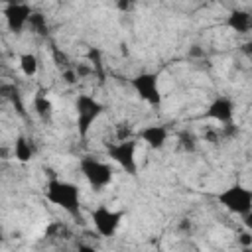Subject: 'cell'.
Segmentation results:
<instances>
[{"mask_svg":"<svg viewBox=\"0 0 252 252\" xmlns=\"http://www.w3.org/2000/svg\"><path fill=\"white\" fill-rule=\"evenodd\" d=\"M73 69H75V73H77L79 79H81V77H87V75L93 73V67H89V65H85V63H79V65L73 67Z\"/></svg>","mask_w":252,"mask_h":252,"instance_id":"ac0fdd59","label":"cell"},{"mask_svg":"<svg viewBox=\"0 0 252 252\" xmlns=\"http://www.w3.org/2000/svg\"><path fill=\"white\" fill-rule=\"evenodd\" d=\"M122 217H124V215H122L120 211L108 209L106 205H98V207L93 211V215H91L96 232H98L100 236H104V238H110V236L116 234Z\"/></svg>","mask_w":252,"mask_h":252,"instance_id":"5b68a950","label":"cell"},{"mask_svg":"<svg viewBox=\"0 0 252 252\" xmlns=\"http://www.w3.org/2000/svg\"><path fill=\"white\" fill-rule=\"evenodd\" d=\"M118 8H120V10H128L130 4H128V2H118Z\"/></svg>","mask_w":252,"mask_h":252,"instance_id":"603a6c76","label":"cell"},{"mask_svg":"<svg viewBox=\"0 0 252 252\" xmlns=\"http://www.w3.org/2000/svg\"><path fill=\"white\" fill-rule=\"evenodd\" d=\"M77 252H96V248H93V246H89V244H79Z\"/></svg>","mask_w":252,"mask_h":252,"instance_id":"44dd1931","label":"cell"},{"mask_svg":"<svg viewBox=\"0 0 252 252\" xmlns=\"http://www.w3.org/2000/svg\"><path fill=\"white\" fill-rule=\"evenodd\" d=\"M102 104L89 96V94H79L77 98V130H79V136L85 138L91 130V126L94 124V120L102 114Z\"/></svg>","mask_w":252,"mask_h":252,"instance_id":"277c9868","label":"cell"},{"mask_svg":"<svg viewBox=\"0 0 252 252\" xmlns=\"http://www.w3.org/2000/svg\"><path fill=\"white\" fill-rule=\"evenodd\" d=\"M132 87L138 93V96L142 100H146L152 106H159L161 104V93H159V83H158V75L154 73H140L132 79Z\"/></svg>","mask_w":252,"mask_h":252,"instance_id":"52a82bcc","label":"cell"},{"mask_svg":"<svg viewBox=\"0 0 252 252\" xmlns=\"http://www.w3.org/2000/svg\"><path fill=\"white\" fill-rule=\"evenodd\" d=\"M181 142H183V148H185L187 152H193V150H195V138H193V136H187V134H185V136L181 138Z\"/></svg>","mask_w":252,"mask_h":252,"instance_id":"ffe728a7","label":"cell"},{"mask_svg":"<svg viewBox=\"0 0 252 252\" xmlns=\"http://www.w3.org/2000/svg\"><path fill=\"white\" fill-rule=\"evenodd\" d=\"M20 69L26 77H33L39 69V59L33 53H22L20 55Z\"/></svg>","mask_w":252,"mask_h":252,"instance_id":"4fadbf2b","label":"cell"},{"mask_svg":"<svg viewBox=\"0 0 252 252\" xmlns=\"http://www.w3.org/2000/svg\"><path fill=\"white\" fill-rule=\"evenodd\" d=\"M124 140H132V128L128 122H120L116 126V142H124Z\"/></svg>","mask_w":252,"mask_h":252,"instance_id":"2e32d148","label":"cell"},{"mask_svg":"<svg viewBox=\"0 0 252 252\" xmlns=\"http://www.w3.org/2000/svg\"><path fill=\"white\" fill-rule=\"evenodd\" d=\"M106 152L110 159H114L126 173H136V140H124V142H114L106 146Z\"/></svg>","mask_w":252,"mask_h":252,"instance_id":"8992f818","label":"cell"},{"mask_svg":"<svg viewBox=\"0 0 252 252\" xmlns=\"http://www.w3.org/2000/svg\"><path fill=\"white\" fill-rule=\"evenodd\" d=\"M28 26H30L33 32H37V33H45V30H47V20H45L43 14L32 12V16H30V20H28Z\"/></svg>","mask_w":252,"mask_h":252,"instance_id":"9a60e30c","label":"cell"},{"mask_svg":"<svg viewBox=\"0 0 252 252\" xmlns=\"http://www.w3.org/2000/svg\"><path fill=\"white\" fill-rule=\"evenodd\" d=\"M217 201L232 215L238 217H248L252 211V189H248L246 185L234 183L230 187H226L224 191H220L217 195Z\"/></svg>","mask_w":252,"mask_h":252,"instance_id":"7a4b0ae2","label":"cell"},{"mask_svg":"<svg viewBox=\"0 0 252 252\" xmlns=\"http://www.w3.org/2000/svg\"><path fill=\"white\" fill-rule=\"evenodd\" d=\"M238 242L242 244V248H250V246H252V234H250V230H244V232L238 236Z\"/></svg>","mask_w":252,"mask_h":252,"instance_id":"d6986e66","label":"cell"},{"mask_svg":"<svg viewBox=\"0 0 252 252\" xmlns=\"http://www.w3.org/2000/svg\"><path fill=\"white\" fill-rule=\"evenodd\" d=\"M33 110H35V114H39L41 118H47V116H51V112H53V104H51V100H49L43 93H39V94L33 96Z\"/></svg>","mask_w":252,"mask_h":252,"instance_id":"5bb4252c","label":"cell"},{"mask_svg":"<svg viewBox=\"0 0 252 252\" xmlns=\"http://www.w3.org/2000/svg\"><path fill=\"white\" fill-rule=\"evenodd\" d=\"M45 197L49 203L61 207L65 213L71 217L79 215V205H81V191L75 183L71 181H61L57 177H51L45 185Z\"/></svg>","mask_w":252,"mask_h":252,"instance_id":"6da1fadb","label":"cell"},{"mask_svg":"<svg viewBox=\"0 0 252 252\" xmlns=\"http://www.w3.org/2000/svg\"><path fill=\"white\" fill-rule=\"evenodd\" d=\"M0 158H2V159H8V158H12V152L6 150V148H0Z\"/></svg>","mask_w":252,"mask_h":252,"instance_id":"7402d4cb","label":"cell"},{"mask_svg":"<svg viewBox=\"0 0 252 252\" xmlns=\"http://www.w3.org/2000/svg\"><path fill=\"white\" fill-rule=\"evenodd\" d=\"M12 158H16L20 163H28L33 158V148H32V144L28 142L26 136H18L16 138L14 148H12Z\"/></svg>","mask_w":252,"mask_h":252,"instance_id":"7c38bea8","label":"cell"},{"mask_svg":"<svg viewBox=\"0 0 252 252\" xmlns=\"http://www.w3.org/2000/svg\"><path fill=\"white\" fill-rule=\"evenodd\" d=\"M61 77H63V81H65L67 85H75V83H77V79H79V77H77V73H75V69H71V67H69V69H65V71L61 73Z\"/></svg>","mask_w":252,"mask_h":252,"instance_id":"e0dca14e","label":"cell"},{"mask_svg":"<svg viewBox=\"0 0 252 252\" xmlns=\"http://www.w3.org/2000/svg\"><path fill=\"white\" fill-rule=\"evenodd\" d=\"M207 116L220 122V124H230L232 116H234V104L228 96H217L209 108H207Z\"/></svg>","mask_w":252,"mask_h":252,"instance_id":"9c48e42d","label":"cell"},{"mask_svg":"<svg viewBox=\"0 0 252 252\" xmlns=\"http://www.w3.org/2000/svg\"><path fill=\"white\" fill-rule=\"evenodd\" d=\"M0 53H2V51H0Z\"/></svg>","mask_w":252,"mask_h":252,"instance_id":"cb8c5ba5","label":"cell"},{"mask_svg":"<svg viewBox=\"0 0 252 252\" xmlns=\"http://www.w3.org/2000/svg\"><path fill=\"white\" fill-rule=\"evenodd\" d=\"M226 26L232 30V32H238V33H246L252 26V20H250V14L244 12V10H234L226 16Z\"/></svg>","mask_w":252,"mask_h":252,"instance_id":"8fae6325","label":"cell"},{"mask_svg":"<svg viewBox=\"0 0 252 252\" xmlns=\"http://www.w3.org/2000/svg\"><path fill=\"white\" fill-rule=\"evenodd\" d=\"M81 173L85 175V179L89 181V185L93 189H104L106 185H110L112 181V169L108 163L93 158V156H85L79 161Z\"/></svg>","mask_w":252,"mask_h":252,"instance_id":"3957f363","label":"cell"},{"mask_svg":"<svg viewBox=\"0 0 252 252\" xmlns=\"http://www.w3.org/2000/svg\"><path fill=\"white\" fill-rule=\"evenodd\" d=\"M30 16H32V8H30L28 4H20V2L8 4L6 10H4L6 26H8V30L14 32V33H20V32L28 26Z\"/></svg>","mask_w":252,"mask_h":252,"instance_id":"ba28073f","label":"cell"},{"mask_svg":"<svg viewBox=\"0 0 252 252\" xmlns=\"http://www.w3.org/2000/svg\"><path fill=\"white\" fill-rule=\"evenodd\" d=\"M140 140L152 150H161L167 142V128L161 124H150L140 130Z\"/></svg>","mask_w":252,"mask_h":252,"instance_id":"30bf717a","label":"cell"}]
</instances>
